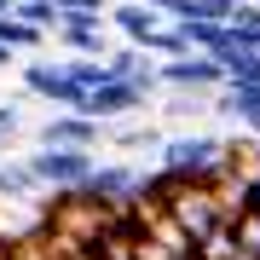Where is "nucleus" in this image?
Returning <instances> with one entry per match:
<instances>
[{"label": "nucleus", "mask_w": 260, "mask_h": 260, "mask_svg": "<svg viewBox=\"0 0 260 260\" xmlns=\"http://www.w3.org/2000/svg\"><path fill=\"white\" fill-rule=\"evenodd\" d=\"M93 150H75V145H35L23 156L29 179H35V191H75L87 174H93Z\"/></svg>", "instance_id": "1"}, {"label": "nucleus", "mask_w": 260, "mask_h": 260, "mask_svg": "<svg viewBox=\"0 0 260 260\" xmlns=\"http://www.w3.org/2000/svg\"><path fill=\"white\" fill-rule=\"evenodd\" d=\"M168 214H174V225H179L191 243H203V237L220 232V225H232V214H225V203H220L214 185H179L174 203H168Z\"/></svg>", "instance_id": "2"}, {"label": "nucleus", "mask_w": 260, "mask_h": 260, "mask_svg": "<svg viewBox=\"0 0 260 260\" xmlns=\"http://www.w3.org/2000/svg\"><path fill=\"white\" fill-rule=\"evenodd\" d=\"M156 87H168V93H214V87H225V70L214 52H179V58L156 64Z\"/></svg>", "instance_id": "3"}, {"label": "nucleus", "mask_w": 260, "mask_h": 260, "mask_svg": "<svg viewBox=\"0 0 260 260\" xmlns=\"http://www.w3.org/2000/svg\"><path fill=\"white\" fill-rule=\"evenodd\" d=\"M58 41L75 52V58H104L110 52V23H104V12H58Z\"/></svg>", "instance_id": "4"}, {"label": "nucleus", "mask_w": 260, "mask_h": 260, "mask_svg": "<svg viewBox=\"0 0 260 260\" xmlns=\"http://www.w3.org/2000/svg\"><path fill=\"white\" fill-rule=\"evenodd\" d=\"M133 179H139V168H133V162H93V174H87L75 191H81L87 203L127 208V203H133Z\"/></svg>", "instance_id": "5"}, {"label": "nucleus", "mask_w": 260, "mask_h": 260, "mask_svg": "<svg viewBox=\"0 0 260 260\" xmlns=\"http://www.w3.org/2000/svg\"><path fill=\"white\" fill-rule=\"evenodd\" d=\"M23 93L47 99V104H64V110H81V87L64 75V64H52V58H29L23 64Z\"/></svg>", "instance_id": "6"}, {"label": "nucleus", "mask_w": 260, "mask_h": 260, "mask_svg": "<svg viewBox=\"0 0 260 260\" xmlns=\"http://www.w3.org/2000/svg\"><path fill=\"white\" fill-rule=\"evenodd\" d=\"M145 87H133V81H104L93 87V93H81V116H93V121H121V116H133V110H145Z\"/></svg>", "instance_id": "7"}, {"label": "nucleus", "mask_w": 260, "mask_h": 260, "mask_svg": "<svg viewBox=\"0 0 260 260\" xmlns=\"http://www.w3.org/2000/svg\"><path fill=\"white\" fill-rule=\"evenodd\" d=\"M104 23L121 29V41H127V47H150V35H156L168 18H162L156 6H145V0H116V6L104 12Z\"/></svg>", "instance_id": "8"}, {"label": "nucleus", "mask_w": 260, "mask_h": 260, "mask_svg": "<svg viewBox=\"0 0 260 260\" xmlns=\"http://www.w3.org/2000/svg\"><path fill=\"white\" fill-rule=\"evenodd\" d=\"M35 139H41V145H75V150H93V145L104 139V121L81 116V110H70V116H47Z\"/></svg>", "instance_id": "9"}, {"label": "nucleus", "mask_w": 260, "mask_h": 260, "mask_svg": "<svg viewBox=\"0 0 260 260\" xmlns=\"http://www.w3.org/2000/svg\"><path fill=\"white\" fill-rule=\"evenodd\" d=\"M214 110L232 121H254L260 116V81L254 87H214Z\"/></svg>", "instance_id": "10"}, {"label": "nucleus", "mask_w": 260, "mask_h": 260, "mask_svg": "<svg viewBox=\"0 0 260 260\" xmlns=\"http://www.w3.org/2000/svg\"><path fill=\"white\" fill-rule=\"evenodd\" d=\"M41 41H47V29L23 23L18 12H0V47H6V52H35Z\"/></svg>", "instance_id": "11"}, {"label": "nucleus", "mask_w": 260, "mask_h": 260, "mask_svg": "<svg viewBox=\"0 0 260 260\" xmlns=\"http://www.w3.org/2000/svg\"><path fill=\"white\" fill-rule=\"evenodd\" d=\"M64 75H70L75 87H81V93H93V87H104V81H116L104 58H64Z\"/></svg>", "instance_id": "12"}, {"label": "nucleus", "mask_w": 260, "mask_h": 260, "mask_svg": "<svg viewBox=\"0 0 260 260\" xmlns=\"http://www.w3.org/2000/svg\"><path fill=\"white\" fill-rule=\"evenodd\" d=\"M0 197H6V203H29V197H35V179H29L23 162H0Z\"/></svg>", "instance_id": "13"}, {"label": "nucleus", "mask_w": 260, "mask_h": 260, "mask_svg": "<svg viewBox=\"0 0 260 260\" xmlns=\"http://www.w3.org/2000/svg\"><path fill=\"white\" fill-rule=\"evenodd\" d=\"M232 237H237V260H260V214H237Z\"/></svg>", "instance_id": "14"}, {"label": "nucleus", "mask_w": 260, "mask_h": 260, "mask_svg": "<svg viewBox=\"0 0 260 260\" xmlns=\"http://www.w3.org/2000/svg\"><path fill=\"white\" fill-rule=\"evenodd\" d=\"M12 12H18L23 23H35V29H47V35H52V29H58V0H18V6H12Z\"/></svg>", "instance_id": "15"}, {"label": "nucleus", "mask_w": 260, "mask_h": 260, "mask_svg": "<svg viewBox=\"0 0 260 260\" xmlns=\"http://www.w3.org/2000/svg\"><path fill=\"white\" fill-rule=\"evenodd\" d=\"M110 139H116L121 150H162V133H156V127H116Z\"/></svg>", "instance_id": "16"}, {"label": "nucleus", "mask_w": 260, "mask_h": 260, "mask_svg": "<svg viewBox=\"0 0 260 260\" xmlns=\"http://www.w3.org/2000/svg\"><path fill=\"white\" fill-rule=\"evenodd\" d=\"M0 139H18V104H12V99H0Z\"/></svg>", "instance_id": "17"}, {"label": "nucleus", "mask_w": 260, "mask_h": 260, "mask_svg": "<svg viewBox=\"0 0 260 260\" xmlns=\"http://www.w3.org/2000/svg\"><path fill=\"white\" fill-rule=\"evenodd\" d=\"M58 12H110V0H58Z\"/></svg>", "instance_id": "18"}, {"label": "nucleus", "mask_w": 260, "mask_h": 260, "mask_svg": "<svg viewBox=\"0 0 260 260\" xmlns=\"http://www.w3.org/2000/svg\"><path fill=\"white\" fill-rule=\"evenodd\" d=\"M243 127H249V133H254V139H260V116H254V121H243Z\"/></svg>", "instance_id": "19"}, {"label": "nucleus", "mask_w": 260, "mask_h": 260, "mask_svg": "<svg viewBox=\"0 0 260 260\" xmlns=\"http://www.w3.org/2000/svg\"><path fill=\"white\" fill-rule=\"evenodd\" d=\"M254 214H260V197H254Z\"/></svg>", "instance_id": "20"}, {"label": "nucleus", "mask_w": 260, "mask_h": 260, "mask_svg": "<svg viewBox=\"0 0 260 260\" xmlns=\"http://www.w3.org/2000/svg\"><path fill=\"white\" fill-rule=\"evenodd\" d=\"M0 150H6V139H0Z\"/></svg>", "instance_id": "21"}]
</instances>
